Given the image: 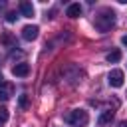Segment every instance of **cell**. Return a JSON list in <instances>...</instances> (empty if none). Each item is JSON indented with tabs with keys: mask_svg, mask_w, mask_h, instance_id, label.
Returning a JSON list of instances; mask_svg holds the SVG:
<instances>
[{
	"mask_svg": "<svg viewBox=\"0 0 127 127\" xmlns=\"http://www.w3.org/2000/svg\"><path fill=\"white\" fill-rule=\"evenodd\" d=\"M113 24H115V12L109 10V8H103V10L95 16V28H97L99 32H107V30H111Z\"/></svg>",
	"mask_w": 127,
	"mask_h": 127,
	"instance_id": "cell-1",
	"label": "cell"
},
{
	"mask_svg": "<svg viewBox=\"0 0 127 127\" xmlns=\"http://www.w3.org/2000/svg\"><path fill=\"white\" fill-rule=\"evenodd\" d=\"M65 121H67L69 125H73V127H85L87 121H89V115H87V111H83V109H73V111H69V113L65 115Z\"/></svg>",
	"mask_w": 127,
	"mask_h": 127,
	"instance_id": "cell-2",
	"label": "cell"
},
{
	"mask_svg": "<svg viewBox=\"0 0 127 127\" xmlns=\"http://www.w3.org/2000/svg\"><path fill=\"white\" fill-rule=\"evenodd\" d=\"M107 79H109V85L111 87H121L123 85V71L121 69H113Z\"/></svg>",
	"mask_w": 127,
	"mask_h": 127,
	"instance_id": "cell-3",
	"label": "cell"
},
{
	"mask_svg": "<svg viewBox=\"0 0 127 127\" xmlns=\"http://www.w3.org/2000/svg\"><path fill=\"white\" fill-rule=\"evenodd\" d=\"M12 73H14L16 77H26V75H30V65H28L26 62H20V64H16V65L12 67Z\"/></svg>",
	"mask_w": 127,
	"mask_h": 127,
	"instance_id": "cell-4",
	"label": "cell"
},
{
	"mask_svg": "<svg viewBox=\"0 0 127 127\" xmlns=\"http://www.w3.org/2000/svg\"><path fill=\"white\" fill-rule=\"evenodd\" d=\"M12 95H14V85H12L10 81H2V83H0V99L6 101V99H10Z\"/></svg>",
	"mask_w": 127,
	"mask_h": 127,
	"instance_id": "cell-5",
	"label": "cell"
},
{
	"mask_svg": "<svg viewBox=\"0 0 127 127\" xmlns=\"http://www.w3.org/2000/svg\"><path fill=\"white\" fill-rule=\"evenodd\" d=\"M38 26H24L22 28V38L24 40H28V42H32V40H36L38 38Z\"/></svg>",
	"mask_w": 127,
	"mask_h": 127,
	"instance_id": "cell-6",
	"label": "cell"
},
{
	"mask_svg": "<svg viewBox=\"0 0 127 127\" xmlns=\"http://www.w3.org/2000/svg\"><path fill=\"white\" fill-rule=\"evenodd\" d=\"M20 12H22L26 18H32V16H34V6L24 0V2H20Z\"/></svg>",
	"mask_w": 127,
	"mask_h": 127,
	"instance_id": "cell-7",
	"label": "cell"
},
{
	"mask_svg": "<svg viewBox=\"0 0 127 127\" xmlns=\"http://www.w3.org/2000/svg\"><path fill=\"white\" fill-rule=\"evenodd\" d=\"M65 14L69 18H77V16H81V6L79 4H69L67 10H65Z\"/></svg>",
	"mask_w": 127,
	"mask_h": 127,
	"instance_id": "cell-8",
	"label": "cell"
},
{
	"mask_svg": "<svg viewBox=\"0 0 127 127\" xmlns=\"http://www.w3.org/2000/svg\"><path fill=\"white\" fill-rule=\"evenodd\" d=\"M0 42L4 44V46H8V48H12V46H16V38L10 34V32H4L2 36H0Z\"/></svg>",
	"mask_w": 127,
	"mask_h": 127,
	"instance_id": "cell-9",
	"label": "cell"
},
{
	"mask_svg": "<svg viewBox=\"0 0 127 127\" xmlns=\"http://www.w3.org/2000/svg\"><path fill=\"white\" fill-rule=\"evenodd\" d=\"M99 125H107V123H111L113 121V111H103L101 115H99Z\"/></svg>",
	"mask_w": 127,
	"mask_h": 127,
	"instance_id": "cell-10",
	"label": "cell"
},
{
	"mask_svg": "<svg viewBox=\"0 0 127 127\" xmlns=\"http://www.w3.org/2000/svg\"><path fill=\"white\" fill-rule=\"evenodd\" d=\"M119 60H121V52H119V50H113V52L107 54V62H109V64H115V62H119Z\"/></svg>",
	"mask_w": 127,
	"mask_h": 127,
	"instance_id": "cell-11",
	"label": "cell"
},
{
	"mask_svg": "<svg viewBox=\"0 0 127 127\" xmlns=\"http://www.w3.org/2000/svg\"><path fill=\"white\" fill-rule=\"evenodd\" d=\"M8 121V109L6 107H0V127Z\"/></svg>",
	"mask_w": 127,
	"mask_h": 127,
	"instance_id": "cell-12",
	"label": "cell"
},
{
	"mask_svg": "<svg viewBox=\"0 0 127 127\" xmlns=\"http://www.w3.org/2000/svg\"><path fill=\"white\" fill-rule=\"evenodd\" d=\"M18 103H20V107H22V109H28V105H30V103H28V95H26V93H24V95H20V97H18Z\"/></svg>",
	"mask_w": 127,
	"mask_h": 127,
	"instance_id": "cell-13",
	"label": "cell"
},
{
	"mask_svg": "<svg viewBox=\"0 0 127 127\" xmlns=\"http://www.w3.org/2000/svg\"><path fill=\"white\" fill-rule=\"evenodd\" d=\"M6 20H8V22H14V20H16V14H14V12H8V14H6Z\"/></svg>",
	"mask_w": 127,
	"mask_h": 127,
	"instance_id": "cell-14",
	"label": "cell"
},
{
	"mask_svg": "<svg viewBox=\"0 0 127 127\" xmlns=\"http://www.w3.org/2000/svg\"><path fill=\"white\" fill-rule=\"evenodd\" d=\"M121 42H123V44L127 46V36H123V38H121Z\"/></svg>",
	"mask_w": 127,
	"mask_h": 127,
	"instance_id": "cell-15",
	"label": "cell"
},
{
	"mask_svg": "<svg viewBox=\"0 0 127 127\" xmlns=\"http://www.w3.org/2000/svg\"><path fill=\"white\" fill-rule=\"evenodd\" d=\"M119 127H127V121H121V123H119Z\"/></svg>",
	"mask_w": 127,
	"mask_h": 127,
	"instance_id": "cell-16",
	"label": "cell"
},
{
	"mask_svg": "<svg viewBox=\"0 0 127 127\" xmlns=\"http://www.w3.org/2000/svg\"><path fill=\"white\" fill-rule=\"evenodd\" d=\"M0 83H2V73H0Z\"/></svg>",
	"mask_w": 127,
	"mask_h": 127,
	"instance_id": "cell-17",
	"label": "cell"
}]
</instances>
